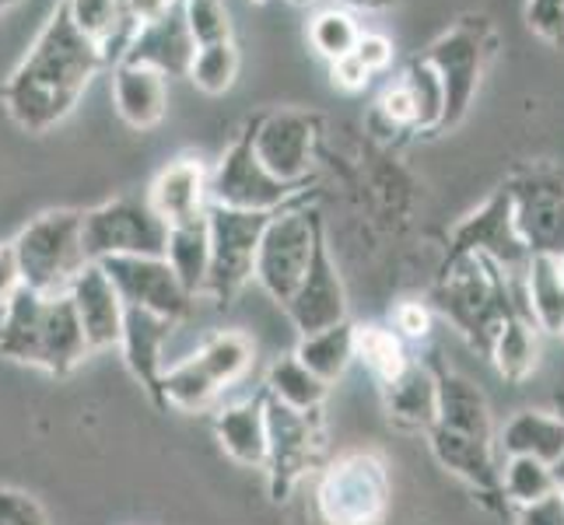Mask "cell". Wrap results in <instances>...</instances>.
Listing matches in <instances>:
<instances>
[{
  "label": "cell",
  "instance_id": "obj_1",
  "mask_svg": "<svg viewBox=\"0 0 564 525\" xmlns=\"http://www.w3.org/2000/svg\"><path fill=\"white\" fill-rule=\"evenodd\" d=\"M106 64V53L70 25L64 0H56L29 53L0 81V106L25 133H46L64 123Z\"/></svg>",
  "mask_w": 564,
  "mask_h": 525
},
{
  "label": "cell",
  "instance_id": "obj_2",
  "mask_svg": "<svg viewBox=\"0 0 564 525\" xmlns=\"http://www.w3.org/2000/svg\"><path fill=\"white\" fill-rule=\"evenodd\" d=\"M427 305L432 313L449 319L480 358H491L495 337L512 316H530L522 277H509L484 256H463L438 266V281Z\"/></svg>",
  "mask_w": 564,
  "mask_h": 525
},
{
  "label": "cell",
  "instance_id": "obj_3",
  "mask_svg": "<svg viewBox=\"0 0 564 525\" xmlns=\"http://www.w3.org/2000/svg\"><path fill=\"white\" fill-rule=\"evenodd\" d=\"M0 358L32 364L53 379H67L82 368L91 350L77 326L67 295H35L22 287L0 308Z\"/></svg>",
  "mask_w": 564,
  "mask_h": 525
},
{
  "label": "cell",
  "instance_id": "obj_4",
  "mask_svg": "<svg viewBox=\"0 0 564 525\" xmlns=\"http://www.w3.org/2000/svg\"><path fill=\"white\" fill-rule=\"evenodd\" d=\"M389 504L393 480L376 449L344 452L319 473L316 515L323 525H382Z\"/></svg>",
  "mask_w": 564,
  "mask_h": 525
},
{
  "label": "cell",
  "instance_id": "obj_5",
  "mask_svg": "<svg viewBox=\"0 0 564 525\" xmlns=\"http://www.w3.org/2000/svg\"><path fill=\"white\" fill-rule=\"evenodd\" d=\"M22 281L35 295H67L74 277L91 263L82 239V210L56 207L32 218L11 239Z\"/></svg>",
  "mask_w": 564,
  "mask_h": 525
},
{
  "label": "cell",
  "instance_id": "obj_6",
  "mask_svg": "<svg viewBox=\"0 0 564 525\" xmlns=\"http://www.w3.org/2000/svg\"><path fill=\"white\" fill-rule=\"evenodd\" d=\"M495 46H498V35L488 18L466 14L421 53L424 61L435 67L442 91H445V116H442L438 133H449L466 120V112H470L480 91L484 70L495 61Z\"/></svg>",
  "mask_w": 564,
  "mask_h": 525
},
{
  "label": "cell",
  "instance_id": "obj_7",
  "mask_svg": "<svg viewBox=\"0 0 564 525\" xmlns=\"http://www.w3.org/2000/svg\"><path fill=\"white\" fill-rule=\"evenodd\" d=\"M267 417V494L274 504H284L299 483L316 470L326 452V420L323 411L302 414L270 400L263 393Z\"/></svg>",
  "mask_w": 564,
  "mask_h": 525
},
{
  "label": "cell",
  "instance_id": "obj_8",
  "mask_svg": "<svg viewBox=\"0 0 564 525\" xmlns=\"http://www.w3.org/2000/svg\"><path fill=\"white\" fill-rule=\"evenodd\" d=\"M319 228H323V214L316 207H308V200H299L278 214H270V221L260 236L252 281H257L270 295V302H278L281 308L288 305V298L295 295V287L305 277Z\"/></svg>",
  "mask_w": 564,
  "mask_h": 525
},
{
  "label": "cell",
  "instance_id": "obj_9",
  "mask_svg": "<svg viewBox=\"0 0 564 525\" xmlns=\"http://www.w3.org/2000/svg\"><path fill=\"white\" fill-rule=\"evenodd\" d=\"M207 197L214 207L231 210H257V214H278L299 200H308V186H291L274 179L252 151V120L236 133L221 154V162L210 168Z\"/></svg>",
  "mask_w": 564,
  "mask_h": 525
},
{
  "label": "cell",
  "instance_id": "obj_10",
  "mask_svg": "<svg viewBox=\"0 0 564 525\" xmlns=\"http://www.w3.org/2000/svg\"><path fill=\"white\" fill-rule=\"evenodd\" d=\"M270 221V214L257 210H231V207H207V236H210V263L204 295L231 308L236 298L249 287L252 266H257L260 236Z\"/></svg>",
  "mask_w": 564,
  "mask_h": 525
},
{
  "label": "cell",
  "instance_id": "obj_11",
  "mask_svg": "<svg viewBox=\"0 0 564 525\" xmlns=\"http://www.w3.org/2000/svg\"><path fill=\"white\" fill-rule=\"evenodd\" d=\"M169 225L151 210L144 197H112L82 210L85 256L91 263L116 256H162Z\"/></svg>",
  "mask_w": 564,
  "mask_h": 525
},
{
  "label": "cell",
  "instance_id": "obj_12",
  "mask_svg": "<svg viewBox=\"0 0 564 525\" xmlns=\"http://www.w3.org/2000/svg\"><path fill=\"white\" fill-rule=\"evenodd\" d=\"M463 256H484L509 277H522L530 266V249L516 231V214H512V193L509 186H498L488 200H484L474 214L453 228L449 245H445V263H456Z\"/></svg>",
  "mask_w": 564,
  "mask_h": 525
},
{
  "label": "cell",
  "instance_id": "obj_13",
  "mask_svg": "<svg viewBox=\"0 0 564 525\" xmlns=\"http://www.w3.org/2000/svg\"><path fill=\"white\" fill-rule=\"evenodd\" d=\"M323 141V116L308 109H270L252 116V151L281 183L308 186Z\"/></svg>",
  "mask_w": 564,
  "mask_h": 525
},
{
  "label": "cell",
  "instance_id": "obj_14",
  "mask_svg": "<svg viewBox=\"0 0 564 525\" xmlns=\"http://www.w3.org/2000/svg\"><path fill=\"white\" fill-rule=\"evenodd\" d=\"M516 231L530 256H564V172L551 165L522 168L509 183Z\"/></svg>",
  "mask_w": 564,
  "mask_h": 525
},
{
  "label": "cell",
  "instance_id": "obj_15",
  "mask_svg": "<svg viewBox=\"0 0 564 525\" xmlns=\"http://www.w3.org/2000/svg\"><path fill=\"white\" fill-rule=\"evenodd\" d=\"M112 287L120 291L127 308H144L151 316H162L169 322H183L193 313L189 291L172 274L165 256H116L99 263Z\"/></svg>",
  "mask_w": 564,
  "mask_h": 525
},
{
  "label": "cell",
  "instance_id": "obj_16",
  "mask_svg": "<svg viewBox=\"0 0 564 525\" xmlns=\"http://www.w3.org/2000/svg\"><path fill=\"white\" fill-rule=\"evenodd\" d=\"M427 449H432L435 462L445 473L456 477L466 491H470L484 508L495 515H509V501H505L501 491V462H498V441H484V438H470L449 431V427L432 424V431L424 435Z\"/></svg>",
  "mask_w": 564,
  "mask_h": 525
},
{
  "label": "cell",
  "instance_id": "obj_17",
  "mask_svg": "<svg viewBox=\"0 0 564 525\" xmlns=\"http://www.w3.org/2000/svg\"><path fill=\"white\" fill-rule=\"evenodd\" d=\"M284 316L299 329V337L319 333V329H329L347 319V291H344L334 256H329L326 225L316 231L313 260H308V270H305L302 284L295 287V295L288 298Z\"/></svg>",
  "mask_w": 564,
  "mask_h": 525
},
{
  "label": "cell",
  "instance_id": "obj_18",
  "mask_svg": "<svg viewBox=\"0 0 564 525\" xmlns=\"http://www.w3.org/2000/svg\"><path fill=\"white\" fill-rule=\"evenodd\" d=\"M67 298L74 305L77 326H82V337L91 354L120 347L127 305L99 263H88L82 274L74 277V284L67 287Z\"/></svg>",
  "mask_w": 564,
  "mask_h": 525
},
{
  "label": "cell",
  "instance_id": "obj_19",
  "mask_svg": "<svg viewBox=\"0 0 564 525\" xmlns=\"http://www.w3.org/2000/svg\"><path fill=\"white\" fill-rule=\"evenodd\" d=\"M424 364L435 379V400H438L435 424L459 435H470V438L498 441L491 406H488V396L480 393V385H474L466 375H459L456 368L445 364L438 350H432V354L424 358Z\"/></svg>",
  "mask_w": 564,
  "mask_h": 525
},
{
  "label": "cell",
  "instance_id": "obj_20",
  "mask_svg": "<svg viewBox=\"0 0 564 525\" xmlns=\"http://www.w3.org/2000/svg\"><path fill=\"white\" fill-rule=\"evenodd\" d=\"M207 179H210V168L200 158H176L154 175L144 200L169 228L193 221V218H204L210 207Z\"/></svg>",
  "mask_w": 564,
  "mask_h": 525
},
{
  "label": "cell",
  "instance_id": "obj_21",
  "mask_svg": "<svg viewBox=\"0 0 564 525\" xmlns=\"http://www.w3.org/2000/svg\"><path fill=\"white\" fill-rule=\"evenodd\" d=\"M193 53H197V46H193L186 22H183V11L176 4L162 18V22L133 29V35L127 39V46L120 53V61L138 64V67H151L165 77H186Z\"/></svg>",
  "mask_w": 564,
  "mask_h": 525
},
{
  "label": "cell",
  "instance_id": "obj_22",
  "mask_svg": "<svg viewBox=\"0 0 564 525\" xmlns=\"http://www.w3.org/2000/svg\"><path fill=\"white\" fill-rule=\"evenodd\" d=\"M172 329H176V322L151 316L144 308H127L123 313V337H120L123 361L130 368V375L144 385V393L159 406H165L162 372H165V343L172 337Z\"/></svg>",
  "mask_w": 564,
  "mask_h": 525
},
{
  "label": "cell",
  "instance_id": "obj_23",
  "mask_svg": "<svg viewBox=\"0 0 564 525\" xmlns=\"http://www.w3.org/2000/svg\"><path fill=\"white\" fill-rule=\"evenodd\" d=\"M109 95H112V109L116 116L130 127V130H154L165 120L169 109V77L138 67V64H112L109 74Z\"/></svg>",
  "mask_w": 564,
  "mask_h": 525
},
{
  "label": "cell",
  "instance_id": "obj_24",
  "mask_svg": "<svg viewBox=\"0 0 564 525\" xmlns=\"http://www.w3.org/2000/svg\"><path fill=\"white\" fill-rule=\"evenodd\" d=\"M214 438H218L221 452L246 466V470H263L267 462V417H263V389L257 396L242 403L214 406Z\"/></svg>",
  "mask_w": 564,
  "mask_h": 525
},
{
  "label": "cell",
  "instance_id": "obj_25",
  "mask_svg": "<svg viewBox=\"0 0 564 525\" xmlns=\"http://www.w3.org/2000/svg\"><path fill=\"white\" fill-rule=\"evenodd\" d=\"M382 389V406L386 417L397 431L406 435H427L438 414V400H435V379L427 372V364L414 358V364L406 368L400 379H393Z\"/></svg>",
  "mask_w": 564,
  "mask_h": 525
},
{
  "label": "cell",
  "instance_id": "obj_26",
  "mask_svg": "<svg viewBox=\"0 0 564 525\" xmlns=\"http://www.w3.org/2000/svg\"><path fill=\"white\" fill-rule=\"evenodd\" d=\"M498 452L530 456L547 466L564 459V417L557 411H519L498 431Z\"/></svg>",
  "mask_w": 564,
  "mask_h": 525
},
{
  "label": "cell",
  "instance_id": "obj_27",
  "mask_svg": "<svg viewBox=\"0 0 564 525\" xmlns=\"http://www.w3.org/2000/svg\"><path fill=\"white\" fill-rule=\"evenodd\" d=\"M64 8L70 14V25L106 53V64L120 61L127 39L133 35L120 0H64Z\"/></svg>",
  "mask_w": 564,
  "mask_h": 525
},
{
  "label": "cell",
  "instance_id": "obj_28",
  "mask_svg": "<svg viewBox=\"0 0 564 525\" xmlns=\"http://www.w3.org/2000/svg\"><path fill=\"white\" fill-rule=\"evenodd\" d=\"M165 263L172 266V274L180 277V284L189 291L193 298L204 295L207 281V263H210V236H207V214L193 218L183 225H172L165 236Z\"/></svg>",
  "mask_w": 564,
  "mask_h": 525
},
{
  "label": "cell",
  "instance_id": "obj_29",
  "mask_svg": "<svg viewBox=\"0 0 564 525\" xmlns=\"http://www.w3.org/2000/svg\"><path fill=\"white\" fill-rule=\"evenodd\" d=\"M355 361H361L379 385H389L414 364V354L389 322H355Z\"/></svg>",
  "mask_w": 564,
  "mask_h": 525
},
{
  "label": "cell",
  "instance_id": "obj_30",
  "mask_svg": "<svg viewBox=\"0 0 564 525\" xmlns=\"http://www.w3.org/2000/svg\"><path fill=\"white\" fill-rule=\"evenodd\" d=\"M308 372L316 379H323L326 385H334L344 379V372L355 361V322L344 319L329 329H319V333L299 337L295 350H291Z\"/></svg>",
  "mask_w": 564,
  "mask_h": 525
},
{
  "label": "cell",
  "instance_id": "obj_31",
  "mask_svg": "<svg viewBox=\"0 0 564 525\" xmlns=\"http://www.w3.org/2000/svg\"><path fill=\"white\" fill-rule=\"evenodd\" d=\"M498 375L512 385H522L533 372H536V361H540V329L530 316H512L509 322L501 326V333L495 337L491 347V358H488Z\"/></svg>",
  "mask_w": 564,
  "mask_h": 525
},
{
  "label": "cell",
  "instance_id": "obj_32",
  "mask_svg": "<svg viewBox=\"0 0 564 525\" xmlns=\"http://www.w3.org/2000/svg\"><path fill=\"white\" fill-rule=\"evenodd\" d=\"M522 295H527V313L540 333H561L564 322V277L557 260L533 256L527 274H522Z\"/></svg>",
  "mask_w": 564,
  "mask_h": 525
},
{
  "label": "cell",
  "instance_id": "obj_33",
  "mask_svg": "<svg viewBox=\"0 0 564 525\" xmlns=\"http://www.w3.org/2000/svg\"><path fill=\"white\" fill-rule=\"evenodd\" d=\"M263 393L270 400H278L291 411H302V414H313L323 411L326 400H329V385L323 379H316L308 368L295 358H278L274 364L267 368V382H263Z\"/></svg>",
  "mask_w": 564,
  "mask_h": 525
},
{
  "label": "cell",
  "instance_id": "obj_34",
  "mask_svg": "<svg viewBox=\"0 0 564 525\" xmlns=\"http://www.w3.org/2000/svg\"><path fill=\"white\" fill-rule=\"evenodd\" d=\"M193 354H197L204 372L214 379V385L225 393V389H231L239 379H246L252 358H257V347H252V340L239 333V329H218V333L204 337V343L193 350Z\"/></svg>",
  "mask_w": 564,
  "mask_h": 525
},
{
  "label": "cell",
  "instance_id": "obj_35",
  "mask_svg": "<svg viewBox=\"0 0 564 525\" xmlns=\"http://www.w3.org/2000/svg\"><path fill=\"white\" fill-rule=\"evenodd\" d=\"M221 389L214 385V379L204 372V364L197 361V354H189L183 361H176L172 368L162 372V400L165 411L176 406L183 414H204L218 403Z\"/></svg>",
  "mask_w": 564,
  "mask_h": 525
},
{
  "label": "cell",
  "instance_id": "obj_36",
  "mask_svg": "<svg viewBox=\"0 0 564 525\" xmlns=\"http://www.w3.org/2000/svg\"><path fill=\"white\" fill-rule=\"evenodd\" d=\"M561 488L554 477V466L530 459V456H505L501 462V491L509 508H522L540 497H551Z\"/></svg>",
  "mask_w": 564,
  "mask_h": 525
},
{
  "label": "cell",
  "instance_id": "obj_37",
  "mask_svg": "<svg viewBox=\"0 0 564 525\" xmlns=\"http://www.w3.org/2000/svg\"><path fill=\"white\" fill-rule=\"evenodd\" d=\"M403 88L414 102V130L417 133H438L442 116H445V91L435 67L424 61V56H414L403 70Z\"/></svg>",
  "mask_w": 564,
  "mask_h": 525
},
{
  "label": "cell",
  "instance_id": "obj_38",
  "mask_svg": "<svg viewBox=\"0 0 564 525\" xmlns=\"http://www.w3.org/2000/svg\"><path fill=\"white\" fill-rule=\"evenodd\" d=\"M308 46H313L326 64L340 61V56H351L355 46H358V35H361V25L358 18L351 11L344 8H323L316 11L313 18H308Z\"/></svg>",
  "mask_w": 564,
  "mask_h": 525
},
{
  "label": "cell",
  "instance_id": "obj_39",
  "mask_svg": "<svg viewBox=\"0 0 564 525\" xmlns=\"http://www.w3.org/2000/svg\"><path fill=\"white\" fill-rule=\"evenodd\" d=\"M239 46L231 43H214V46H197V53H193L189 61V85L210 95V99H218V95L231 91V85H236L239 77Z\"/></svg>",
  "mask_w": 564,
  "mask_h": 525
},
{
  "label": "cell",
  "instance_id": "obj_40",
  "mask_svg": "<svg viewBox=\"0 0 564 525\" xmlns=\"http://www.w3.org/2000/svg\"><path fill=\"white\" fill-rule=\"evenodd\" d=\"M180 11L193 46H214L231 39V18L225 0H180Z\"/></svg>",
  "mask_w": 564,
  "mask_h": 525
},
{
  "label": "cell",
  "instance_id": "obj_41",
  "mask_svg": "<svg viewBox=\"0 0 564 525\" xmlns=\"http://www.w3.org/2000/svg\"><path fill=\"white\" fill-rule=\"evenodd\" d=\"M527 25L551 50H564V0H527Z\"/></svg>",
  "mask_w": 564,
  "mask_h": 525
},
{
  "label": "cell",
  "instance_id": "obj_42",
  "mask_svg": "<svg viewBox=\"0 0 564 525\" xmlns=\"http://www.w3.org/2000/svg\"><path fill=\"white\" fill-rule=\"evenodd\" d=\"M389 326L393 333H400L406 343H421L432 337V326H435V313L427 302H397L393 313H389Z\"/></svg>",
  "mask_w": 564,
  "mask_h": 525
},
{
  "label": "cell",
  "instance_id": "obj_43",
  "mask_svg": "<svg viewBox=\"0 0 564 525\" xmlns=\"http://www.w3.org/2000/svg\"><path fill=\"white\" fill-rule=\"evenodd\" d=\"M0 525H50V515L32 494L0 488Z\"/></svg>",
  "mask_w": 564,
  "mask_h": 525
},
{
  "label": "cell",
  "instance_id": "obj_44",
  "mask_svg": "<svg viewBox=\"0 0 564 525\" xmlns=\"http://www.w3.org/2000/svg\"><path fill=\"white\" fill-rule=\"evenodd\" d=\"M355 56L365 64V70L376 77V74L389 70V64L397 61L393 39L382 35V32H361L358 35V46H355Z\"/></svg>",
  "mask_w": 564,
  "mask_h": 525
},
{
  "label": "cell",
  "instance_id": "obj_45",
  "mask_svg": "<svg viewBox=\"0 0 564 525\" xmlns=\"http://www.w3.org/2000/svg\"><path fill=\"white\" fill-rule=\"evenodd\" d=\"M329 85H334L337 91H344V95H358V91H365L368 85H372V74H368L365 64L351 53V56H340V61L329 64Z\"/></svg>",
  "mask_w": 564,
  "mask_h": 525
},
{
  "label": "cell",
  "instance_id": "obj_46",
  "mask_svg": "<svg viewBox=\"0 0 564 525\" xmlns=\"http://www.w3.org/2000/svg\"><path fill=\"white\" fill-rule=\"evenodd\" d=\"M516 525H564L561 491H554L551 497H540L533 504H522V508H516Z\"/></svg>",
  "mask_w": 564,
  "mask_h": 525
},
{
  "label": "cell",
  "instance_id": "obj_47",
  "mask_svg": "<svg viewBox=\"0 0 564 525\" xmlns=\"http://www.w3.org/2000/svg\"><path fill=\"white\" fill-rule=\"evenodd\" d=\"M22 287L25 281H22V266H18L14 242H0V308H4Z\"/></svg>",
  "mask_w": 564,
  "mask_h": 525
},
{
  "label": "cell",
  "instance_id": "obj_48",
  "mask_svg": "<svg viewBox=\"0 0 564 525\" xmlns=\"http://www.w3.org/2000/svg\"><path fill=\"white\" fill-rule=\"evenodd\" d=\"M180 0H123V14L133 29L151 25V22H162V18L176 8Z\"/></svg>",
  "mask_w": 564,
  "mask_h": 525
},
{
  "label": "cell",
  "instance_id": "obj_49",
  "mask_svg": "<svg viewBox=\"0 0 564 525\" xmlns=\"http://www.w3.org/2000/svg\"><path fill=\"white\" fill-rule=\"evenodd\" d=\"M400 0H337V8L344 11H365V14H382V11H393Z\"/></svg>",
  "mask_w": 564,
  "mask_h": 525
},
{
  "label": "cell",
  "instance_id": "obj_50",
  "mask_svg": "<svg viewBox=\"0 0 564 525\" xmlns=\"http://www.w3.org/2000/svg\"><path fill=\"white\" fill-rule=\"evenodd\" d=\"M557 414L564 417V396H557ZM554 477H557V483L564 480V459H561V462L554 466Z\"/></svg>",
  "mask_w": 564,
  "mask_h": 525
},
{
  "label": "cell",
  "instance_id": "obj_51",
  "mask_svg": "<svg viewBox=\"0 0 564 525\" xmlns=\"http://www.w3.org/2000/svg\"><path fill=\"white\" fill-rule=\"evenodd\" d=\"M288 4H291V8H313L316 0H288Z\"/></svg>",
  "mask_w": 564,
  "mask_h": 525
},
{
  "label": "cell",
  "instance_id": "obj_52",
  "mask_svg": "<svg viewBox=\"0 0 564 525\" xmlns=\"http://www.w3.org/2000/svg\"><path fill=\"white\" fill-rule=\"evenodd\" d=\"M14 4H22V0H0V14H4V11H11Z\"/></svg>",
  "mask_w": 564,
  "mask_h": 525
},
{
  "label": "cell",
  "instance_id": "obj_53",
  "mask_svg": "<svg viewBox=\"0 0 564 525\" xmlns=\"http://www.w3.org/2000/svg\"><path fill=\"white\" fill-rule=\"evenodd\" d=\"M249 4H257V8H263V4H270V0H249Z\"/></svg>",
  "mask_w": 564,
  "mask_h": 525
},
{
  "label": "cell",
  "instance_id": "obj_54",
  "mask_svg": "<svg viewBox=\"0 0 564 525\" xmlns=\"http://www.w3.org/2000/svg\"><path fill=\"white\" fill-rule=\"evenodd\" d=\"M557 270H561V277H564V256H557Z\"/></svg>",
  "mask_w": 564,
  "mask_h": 525
},
{
  "label": "cell",
  "instance_id": "obj_55",
  "mask_svg": "<svg viewBox=\"0 0 564 525\" xmlns=\"http://www.w3.org/2000/svg\"><path fill=\"white\" fill-rule=\"evenodd\" d=\"M557 491H561V501H564V480H561V488H557Z\"/></svg>",
  "mask_w": 564,
  "mask_h": 525
},
{
  "label": "cell",
  "instance_id": "obj_56",
  "mask_svg": "<svg viewBox=\"0 0 564 525\" xmlns=\"http://www.w3.org/2000/svg\"><path fill=\"white\" fill-rule=\"evenodd\" d=\"M557 337H564V322H561V333H557Z\"/></svg>",
  "mask_w": 564,
  "mask_h": 525
},
{
  "label": "cell",
  "instance_id": "obj_57",
  "mask_svg": "<svg viewBox=\"0 0 564 525\" xmlns=\"http://www.w3.org/2000/svg\"><path fill=\"white\" fill-rule=\"evenodd\" d=\"M120 4H123V0H120Z\"/></svg>",
  "mask_w": 564,
  "mask_h": 525
}]
</instances>
